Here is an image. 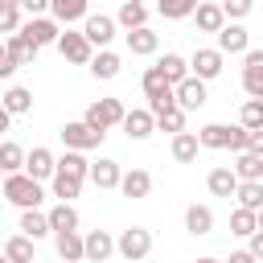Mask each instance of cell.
<instances>
[{"label": "cell", "instance_id": "cell-1", "mask_svg": "<svg viewBox=\"0 0 263 263\" xmlns=\"http://www.w3.org/2000/svg\"><path fill=\"white\" fill-rule=\"evenodd\" d=\"M0 193L25 214V210H41V201H45V189L37 185V181H29L25 173H12V177H4V185H0Z\"/></svg>", "mask_w": 263, "mask_h": 263}, {"label": "cell", "instance_id": "cell-2", "mask_svg": "<svg viewBox=\"0 0 263 263\" xmlns=\"http://www.w3.org/2000/svg\"><path fill=\"white\" fill-rule=\"evenodd\" d=\"M123 115H127V111H123V103H119V99H95V103L86 107L82 123H86L90 132H103V136H107L115 123H123Z\"/></svg>", "mask_w": 263, "mask_h": 263}, {"label": "cell", "instance_id": "cell-3", "mask_svg": "<svg viewBox=\"0 0 263 263\" xmlns=\"http://www.w3.org/2000/svg\"><path fill=\"white\" fill-rule=\"evenodd\" d=\"M115 251H119L127 263H140V259H148V255H152V230H148V226H127V230H119V238H115Z\"/></svg>", "mask_w": 263, "mask_h": 263}, {"label": "cell", "instance_id": "cell-4", "mask_svg": "<svg viewBox=\"0 0 263 263\" xmlns=\"http://www.w3.org/2000/svg\"><path fill=\"white\" fill-rule=\"evenodd\" d=\"M58 136H62L66 152H82V156H86L90 148H99V144L107 140L103 132H90V127H86L82 119H74V123H62V132H58Z\"/></svg>", "mask_w": 263, "mask_h": 263}, {"label": "cell", "instance_id": "cell-5", "mask_svg": "<svg viewBox=\"0 0 263 263\" xmlns=\"http://www.w3.org/2000/svg\"><path fill=\"white\" fill-rule=\"evenodd\" d=\"M119 33V25H115V16H107V12H90L86 21H82V37H86V45L95 49H107L111 45V37Z\"/></svg>", "mask_w": 263, "mask_h": 263}, {"label": "cell", "instance_id": "cell-6", "mask_svg": "<svg viewBox=\"0 0 263 263\" xmlns=\"http://www.w3.org/2000/svg\"><path fill=\"white\" fill-rule=\"evenodd\" d=\"M115 255V234L111 230H86L82 234V259L86 263H107Z\"/></svg>", "mask_w": 263, "mask_h": 263}, {"label": "cell", "instance_id": "cell-7", "mask_svg": "<svg viewBox=\"0 0 263 263\" xmlns=\"http://www.w3.org/2000/svg\"><path fill=\"white\" fill-rule=\"evenodd\" d=\"M58 53H62L66 62H74V66H90V58H95V49L86 45V37L74 33V29H62V37H58Z\"/></svg>", "mask_w": 263, "mask_h": 263}, {"label": "cell", "instance_id": "cell-8", "mask_svg": "<svg viewBox=\"0 0 263 263\" xmlns=\"http://www.w3.org/2000/svg\"><path fill=\"white\" fill-rule=\"evenodd\" d=\"M53 173H58V156L49 152V148H33V152H25V177L29 181H53Z\"/></svg>", "mask_w": 263, "mask_h": 263}, {"label": "cell", "instance_id": "cell-9", "mask_svg": "<svg viewBox=\"0 0 263 263\" xmlns=\"http://www.w3.org/2000/svg\"><path fill=\"white\" fill-rule=\"evenodd\" d=\"M86 16H90L86 0H49V21L58 29H70L74 21H86Z\"/></svg>", "mask_w": 263, "mask_h": 263}, {"label": "cell", "instance_id": "cell-10", "mask_svg": "<svg viewBox=\"0 0 263 263\" xmlns=\"http://www.w3.org/2000/svg\"><path fill=\"white\" fill-rule=\"evenodd\" d=\"M21 37L29 41V45H37V49H45V45H58V37H62V29L49 21V16H37V21H29V25H21Z\"/></svg>", "mask_w": 263, "mask_h": 263}, {"label": "cell", "instance_id": "cell-11", "mask_svg": "<svg viewBox=\"0 0 263 263\" xmlns=\"http://www.w3.org/2000/svg\"><path fill=\"white\" fill-rule=\"evenodd\" d=\"M222 53L218 49H193V58H189V74L197 78V82H210V78H218L222 74Z\"/></svg>", "mask_w": 263, "mask_h": 263}, {"label": "cell", "instance_id": "cell-12", "mask_svg": "<svg viewBox=\"0 0 263 263\" xmlns=\"http://www.w3.org/2000/svg\"><path fill=\"white\" fill-rule=\"evenodd\" d=\"M173 99H177V107H181V111L189 115V111H201L210 95H205V82H197V78L189 74V78H185L181 86H173Z\"/></svg>", "mask_w": 263, "mask_h": 263}, {"label": "cell", "instance_id": "cell-13", "mask_svg": "<svg viewBox=\"0 0 263 263\" xmlns=\"http://www.w3.org/2000/svg\"><path fill=\"white\" fill-rule=\"evenodd\" d=\"M242 90L251 99L263 95V49H247L242 53Z\"/></svg>", "mask_w": 263, "mask_h": 263}, {"label": "cell", "instance_id": "cell-14", "mask_svg": "<svg viewBox=\"0 0 263 263\" xmlns=\"http://www.w3.org/2000/svg\"><path fill=\"white\" fill-rule=\"evenodd\" d=\"M119 193L132 197V201L148 197V193H152V173H148V168H127V173L119 177Z\"/></svg>", "mask_w": 263, "mask_h": 263}, {"label": "cell", "instance_id": "cell-15", "mask_svg": "<svg viewBox=\"0 0 263 263\" xmlns=\"http://www.w3.org/2000/svg\"><path fill=\"white\" fill-rule=\"evenodd\" d=\"M115 25H119V29H127V33L148 29V4H140V0H123V4H119V12H115Z\"/></svg>", "mask_w": 263, "mask_h": 263}, {"label": "cell", "instance_id": "cell-16", "mask_svg": "<svg viewBox=\"0 0 263 263\" xmlns=\"http://www.w3.org/2000/svg\"><path fill=\"white\" fill-rule=\"evenodd\" d=\"M222 58L226 53H247L251 49V37H247V29L242 25H222V33H218V45H214Z\"/></svg>", "mask_w": 263, "mask_h": 263}, {"label": "cell", "instance_id": "cell-17", "mask_svg": "<svg viewBox=\"0 0 263 263\" xmlns=\"http://www.w3.org/2000/svg\"><path fill=\"white\" fill-rule=\"evenodd\" d=\"M119 177H123L119 160H111V156H99V160H90V181H95L99 189H119Z\"/></svg>", "mask_w": 263, "mask_h": 263}, {"label": "cell", "instance_id": "cell-18", "mask_svg": "<svg viewBox=\"0 0 263 263\" xmlns=\"http://www.w3.org/2000/svg\"><path fill=\"white\" fill-rule=\"evenodd\" d=\"M119 70H123V58H119L115 49H99V53L90 58V74H95L99 82H111V78H119Z\"/></svg>", "mask_w": 263, "mask_h": 263}, {"label": "cell", "instance_id": "cell-19", "mask_svg": "<svg viewBox=\"0 0 263 263\" xmlns=\"http://www.w3.org/2000/svg\"><path fill=\"white\" fill-rule=\"evenodd\" d=\"M205 189H210L214 197H234V189H238V177H234V168H230V164H218V168H210V177H205Z\"/></svg>", "mask_w": 263, "mask_h": 263}, {"label": "cell", "instance_id": "cell-20", "mask_svg": "<svg viewBox=\"0 0 263 263\" xmlns=\"http://www.w3.org/2000/svg\"><path fill=\"white\" fill-rule=\"evenodd\" d=\"M185 230H189L193 238H205V234H214V210L193 201V205L185 210Z\"/></svg>", "mask_w": 263, "mask_h": 263}, {"label": "cell", "instance_id": "cell-21", "mask_svg": "<svg viewBox=\"0 0 263 263\" xmlns=\"http://www.w3.org/2000/svg\"><path fill=\"white\" fill-rule=\"evenodd\" d=\"M156 70L164 74L168 86H181V82L189 78V58H181V53H164V58H156Z\"/></svg>", "mask_w": 263, "mask_h": 263}, {"label": "cell", "instance_id": "cell-22", "mask_svg": "<svg viewBox=\"0 0 263 263\" xmlns=\"http://www.w3.org/2000/svg\"><path fill=\"white\" fill-rule=\"evenodd\" d=\"M119 127L127 132V140H136V144H140V140H148V136L156 132V119H152L148 111H127Z\"/></svg>", "mask_w": 263, "mask_h": 263}, {"label": "cell", "instance_id": "cell-23", "mask_svg": "<svg viewBox=\"0 0 263 263\" xmlns=\"http://www.w3.org/2000/svg\"><path fill=\"white\" fill-rule=\"evenodd\" d=\"M123 41H127V53H136V58H152V53L160 49V37H156L152 29H136V33H123Z\"/></svg>", "mask_w": 263, "mask_h": 263}, {"label": "cell", "instance_id": "cell-24", "mask_svg": "<svg viewBox=\"0 0 263 263\" xmlns=\"http://www.w3.org/2000/svg\"><path fill=\"white\" fill-rule=\"evenodd\" d=\"M0 107H4L8 115H29V111H33V90H29V86H8V90L0 95Z\"/></svg>", "mask_w": 263, "mask_h": 263}, {"label": "cell", "instance_id": "cell-25", "mask_svg": "<svg viewBox=\"0 0 263 263\" xmlns=\"http://www.w3.org/2000/svg\"><path fill=\"white\" fill-rule=\"evenodd\" d=\"M193 21H197V29H201V33H222V25H226L222 4H210V0L193 8Z\"/></svg>", "mask_w": 263, "mask_h": 263}, {"label": "cell", "instance_id": "cell-26", "mask_svg": "<svg viewBox=\"0 0 263 263\" xmlns=\"http://www.w3.org/2000/svg\"><path fill=\"white\" fill-rule=\"evenodd\" d=\"M16 230H21V234H25L29 242H41V238L49 234V218H45L41 210H25V214H21V226H16Z\"/></svg>", "mask_w": 263, "mask_h": 263}, {"label": "cell", "instance_id": "cell-27", "mask_svg": "<svg viewBox=\"0 0 263 263\" xmlns=\"http://www.w3.org/2000/svg\"><path fill=\"white\" fill-rule=\"evenodd\" d=\"M53 247H58V259H62V263H82V234H78V230L53 234Z\"/></svg>", "mask_w": 263, "mask_h": 263}, {"label": "cell", "instance_id": "cell-28", "mask_svg": "<svg viewBox=\"0 0 263 263\" xmlns=\"http://www.w3.org/2000/svg\"><path fill=\"white\" fill-rule=\"evenodd\" d=\"M234 201H238V210H251V214H259V210H263V181H238V189H234Z\"/></svg>", "mask_w": 263, "mask_h": 263}, {"label": "cell", "instance_id": "cell-29", "mask_svg": "<svg viewBox=\"0 0 263 263\" xmlns=\"http://www.w3.org/2000/svg\"><path fill=\"white\" fill-rule=\"evenodd\" d=\"M4 259L8 263H37V242H29L25 234H12L4 242Z\"/></svg>", "mask_w": 263, "mask_h": 263}, {"label": "cell", "instance_id": "cell-30", "mask_svg": "<svg viewBox=\"0 0 263 263\" xmlns=\"http://www.w3.org/2000/svg\"><path fill=\"white\" fill-rule=\"evenodd\" d=\"M0 173L12 177V173H25V148L16 140H0Z\"/></svg>", "mask_w": 263, "mask_h": 263}, {"label": "cell", "instance_id": "cell-31", "mask_svg": "<svg viewBox=\"0 0 263 263\" xmlns=\"http://www.w3.org/2000/svg\"><path fill=\"white\" fill-rule=\"evenodd\" d=\"M45 218H49V234H66V230H78V210H74V205H62V201H58V205H53Z\"/></svg>", "mask_w": 263, "mask_h": 263}, {"label": "cell", "instance_id": "cell-32", "mask_svg": "<svg viewBox=\"0 0 263 263\" xmlns=\"http://www.w3.org/2000/svg\"><path fill=\"white\" fill-rule=\"evenodd\" d=\"M4 53H8L16 66H33V58H37V45H29L21 33H12V37H4Z\"/></svg>", "mask_w": 263, "mask_h": 263}, {"label": "cell", "instance_id": "cell-33", "mask_svg": "<svg viewBox=\"0 0 263 263\" xmlns=\"http://www.w3.org/2000/svg\"><path fill=\"white\" fill-rule=\"evenodd\" d=\"M49 193H53L62 205H70V201L82 193V181H78V177H66V173H53V181H49Z\"/></svg>", "mask_w": 263, "mask_h": 263}, {"label": "cell", "instance_id": "cell-34", "mask_svg": "<svg viewBox=\"0 0 263 263\" xmlns=\"http://www.w3.org/2000/svg\"><path fill=\"white\" fill-rule=\"evenodd\" d=\"M197 136V148H226V140H230V123H205L201 132H193Z\"/></svg>", "mask_w": 263, "mask_h": 263}, {"label": "cell", "instance_id": "cell-35", "mask_svg": "<svg viewBox=\"0 0 263 263\" xmlns=\"http://www.w3.org/2000/svg\"><path fill=\"white\" fill-rule=\"evenodd\" d=\"M197 152H201V148H197V136H193V132L173 136V160H177V164H193Z\"/></svg>", "mask_w": 263, "mask_h": 263}, {"label": "cell", "instance_id": "cell-36", "mask_svg": "<svg viewBox=\"0 0 263 263\" xmlns=\"http://www.w3.org/2000/svg\"><path fill=\"white\" fill-rule=\"evenodd\" d=\"M58 173H66V177H78V181H86V177H90V160H86L82 152H66V156H58Z\"/></svg>", "mask_w": 263, "mask_h": 263}, {"label": "cell", "instance_id": "cell-37", "mask_svg": "<svg viewBox=\"0 0 263 263\" xmlns=\"http://www.w3.org/2000/svg\"><path fill=\"white\" fill-rule=\"evenodd\" d=\"M21 33V0H0V37Z\"/></svg>", "mask_w": 263, "mask_h": 263}, {"label": "cell", "instance_id": "cell-38", "mask_svg": "<svg viewBox=\"0 0 263 263\" xmlns=\"http://www.w3.org/2000/svg\"><path fill=\"white\" fill-rule=\"evenodd\" d=\"M230 168H234V177H238V181H263V160H259V156H251V152H242Z\"/></svg>", "mask_w": 263, "mask_h": 263}, {"label": "cell", "instance_id": "cell-39", "mask_svg": "<svg viewBox=\"0 0 263 263\" xmlns=\"http://www.w3.org/2000/svg\"><path fill=\"white\" fill-rule=\"evenodd\" d=\"M193 8H197V0H160L156 4V12L164 21H185V16H193Z\"/></svg>", "mask_w": 263, "mask_h": 263}, {"label": "cell", "instance_id": "cell-40", "mask_svg": "<svg viewBox=\"0 0 263 263\" xmlns=\"http://www.w3.org/2000/svg\"><path fill=\"white\" fill-rule=\"evenodd\" d=\"M255 230H259V222H255V214H251V210H234V214H230V234L251 238Z\"/></svg>", "mask_w": 263, "mask_h": 263}, {"label": "cell", "instance_id": "cell-41", "mask_svg": "<svg viewBox=\"0 0 263 263\" xmlns=\"http://www.w3.org/2000/svg\"><path fill=\"white\" fill-rule=\"evenodd\" d=\"M238 127H247V132H263V111H259L255 99L242 103V111H238Z\"/></svg>", "mask_w": 263, "mask_h": 263}, {"label": "cell", "instance_id": "cell-42", "mask_svg": "<svg viewBox=\"0 0 263 263\" xmlns=\"http://www.w3.org/2000/svg\"><path fill=\"white\" fill-rule=\"evenodd\" d=\"M156 127H160V132H168V136H181V132H185V111H181V107H173V111L156 115Z\"/></svg>", "mask_w": 263, "mask_h": 263}, {"label": "cell", "instance_id": "cell-43", "mask_svg": "<svg viewBox=\"0 0 263 263\" xmlns=\"http://www.w3.org/2000/svg\"><path fill=\"white\" fill-rule=\"evenodd\" d=\"M251 8H255L251 0H226V4H222V16H226V25H238V21L251 16Z\"/></svg>", "mask_w": 263, "mask_h": 263}, {"label": "cell", "instance_id": "cell-44", "mask_svg": "<svg viewBox=\"0 0 263 263\" xmlns=\"http://www.w3.org/2000/svg\"><path fill=\"white\" fill-rule=\"evenodd\" d=\"M247 144H251V132L234 123V127H230V140H226V148H230L234 156H242V152H247Z\"/></svg>", "mask_w": 263, "mask_h": 263}, {"label": "cell", "instance_id": "cell-45", "mask_svg": "<svg viewBox=\"0 0 263 263\" xmlns=\"http://www.w3.org/2000/svg\"><path fill=\"white\" fill-rule=\"evenodd\" d=\"M21 12H29V21L49 16V0H21Z\"/></svg>", "mask_w": 263, "mask_h": 263}, {"label": "cell", "instance_id": "cell-46", "mask_svg": "<svg viewBox=\"0 0 263 263\" xmlns=\"http://www.w3.org/2000/svg\"><path fill=\"white\" fill-rule=\"evenodd\" d=\"M247 251L255 255V263H263V234H259V230H255V234L247 238Z\"/></svg>", "mask_w": 263, "mask_h": 263}, {"label": "cell", "instance_id": "cell-47", "mask_svg": "<svg viewBox=\"0 0 263 263\" xmlns=\"http://www.w3.org/2000/svg\"><path fill=\"white\" fill-rule=\"evenodd\" d=\"M16 70H21V66H16V62H12L8 53H4V58H0V82H8V78H12Z\"/></svg>", "mask_w": 263, "mask_h": 263}, {"label": "cell", "instance_id": "cell-48", "mask_svg": "<svg viewBox=\"0 0 263 263\" xmlns=\"http://www.w3.org/2000/svg\"><path fill=\"white\" fill-rule=\"evenodd\" d=\"M247 152L263 160V132H251V144H247Z\"/></svg>", "mask_w": 263, "mask_h": 263}, {"label": "cell", "instance_id": "cell-49", "mask_svg": "<svg viewBox=\"0 0 263 263\" xmlns=\"http://www.w3.org/2000/svg\"><path fill=\"white\" fill-rule=\"evenodd\" d=\"M222 263H255V255H251V251H234V255L222 259Z\"/></svg>", "mask_w": 263, "mask_h": 263}, {"label": "cell", "instance_id": "cell-50", "mask_svg": "<svg viewBox=\"0 0 263 263\" xmlns=\"http://www.w3.org/2000/svg\"><path fill=\"white\" fill-rule=\"evenodd\" d=\"M8 123H12V115H8L4 107H0V132H8Z\"/></svg>", "mask_w": 263, "mask_h": 263}, {"label": "cell", "instance_id": "cell-51", "mask_svg": "<svg viewBox=\"0 0 263 263\" xmlns=\"http://www.w3.org/2000/svg\"><path fill=\"white\" fill-rule=\"evenodd\" d=\"M193 263H222V259H214V255H201V259H193Z\"/></svg>", "mask_w": 263, "mask_h": 263}, {"label": "cell", "instance_id": "cell-52", "mask_svg": "<svg viewBox=\"0 0 263 263\" xmlns=\"http://www.w3.org/2000/svg\"><path fill=\"white\" fill-rule=\"evenodd\" d=\"M255 222H259V234H263V210H259V214H255Z\"/></svg>", "mask_w": 263, "mask_h": 263}, {"label": "cell", "instance_id": "cell-53", "mask_svg": "<svg viewBox=\"0 0 263 263\" xmlns=\"http://www.w3.org/2000/svg\"><path fill=\"white\" fill-rule=\"evenodd\" d=\"M255 103H259V111H263V95H259V99H255Z\"/></svg>", "mask_w": 263, "mask_h": 263}, {"label": "cell", "instance_id": "cell-54", "mask_svg": "<svg viewBox=\"0 0 263 263\" xmlns=\"http://www.w3.org/2000/svg\"><path fill=\"white\" fill-rule=\"evenodd\" d=\"M0 58H4V37H0Z\"/></svg>", "mask_w": 263, "mask_h": 263}, {"label": "cell", "instance_id": "cell-55", "mask_svg": "<svg viewBox=\"0 0 263 263\" xmlns=\"http://www.w3.org/2000/svg\"><path fill=\"white\" fill-rule=\"evenodd\" d=\"M0 263H8V259H4V251H0Z\"/></svg>", "mask_w": 263, "mask_h": 263}, {"label": "cell", "instance_id": "cell-56", "mask_svg": "<svg viewBox=\"0 0 263 263\" xmlns=\"http://www.w3.org/2000/svg\"><path fill=\"white\" fill-rule=\"evenodd\" d=\"M0 185H4V173H0Z\"/></svg>", "mask_w": 263, "mask_h": 263}]
</instances>
